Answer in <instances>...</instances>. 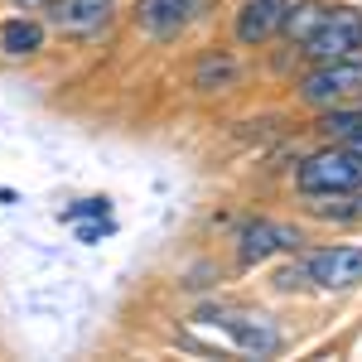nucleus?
I'll return each mask as SVG.
<instances>
[{
  "label": "nucleus",
  "instance_id": "1",
  "mask_svg": "<svg viewBox=\"0 0 362 362\" xmlns=\"http://www.w3.org/2000/svg\"><path fill=\"white\" fill-rule=\"evenodd\" d=\"M198 324H213L218 334H227L242 353L251 358H271L280 353V329L271 314H261V309H232V305H213L198 314Z\"/></svg>",
  "mask_w": 362,
  "mask_h": 362
},
{
  "label": "nucleus",
  "instance_id": "2",
  "mask_svg": "<svg viewBox=\"0 0 362 362\" xmlns=\"http://www.w3.org/2000/svg\"><path fill=\"white\" fill-rule=\"evenodd\" d=\"M295 184H300V194H353V189H362V150L334 145V150L309 155L295 174Z\"/></svg>",
  "mask_w": 362,
  "mask_h": 362
},
{
  "label": "nucleus",
  "instance_id": "3",
  "mask_svg": "<svg viewBox=\"0 0 362 362\" xmlns=\"http://www.w3.org/2000/svg\"><path fill=\"white\" fill-rule=\"evenodd\" d=\"M314 63H329V58H358L362 54V10L358 5H329L324 25L300 44Z\"/></svg>",
  "mask_w": 362,
  "mask_h": 362
},
{
  "label": "nucleus",
  "instance_id": "4",
  "mask_svg": "<svg viewBox=\"0 0 362 362\" xmlns=\"http://www.w3.org/2000/svg\"><path fill=\"white\" fill-rule=\"evenodd\" d=\"M213 10V0H140L136 5V25L150 39H179L189 25H198Z\"/></svg>",
  "mask_w": 362,
  "mask_h": 362
},
{
  "label": "nucleus",
  "instance_id": "5",
  "mask_svg": "<svg viewBox=\"0 0 362 362\" xmlns=\"http://www.w3.org/2000/svg\"><path fill=\"white\" fill-rule=\"evenodd\" d=\"M353 92H362V63L358 58H329V63H319L305 83H300V97H305L309 107H329V102H343Z\"/></svg>",
  "mask_w": 362,
  "mask_h": 362
},
{
  "label": "nucleus",
  "instance_id": "6",
  "mask_svg": "<svg viewBox=\"0 0 362 362\" xmlns=\"http://www.w3.org/2000/svg\"><path fill=\"white\" fill-rule=\"evenodd\" d=\"M305 276L319 290H353L362 285V247H324L305 256Z\"/></svg>",
  "mask_w": 362,
  "mask_h": 362
},
{
  "label": "nucleus",
  "instance_id": "7",
  "mask_svg": "<svg viewBox=\"0 0 362 362\" xmlns=\"http://www.w3.org/2000/svg\"><path fill=\"white\" fill-rule=\"evenodd\" d=\"M305 242L295 227L285 223H271V218H256V223H247L242 232H237V261L242 266H261L266 256H276V251H295Z\"/></svg>",
  "mask_w": 362,
  "mask_h": 362
},
{
  "label": "nucleus",
  "instance_id": "8",
  "mask_svg": "<svg viewBox=\"0 0 362 362\" xmlns=\"http://www.w3.org/2000/svg\"><path fill=\"white\" fill-rule=\"evenodd\" d=\"M49 10V25L58 34H73V39H87V34H102L116 15V0H54L44 5Z\"/></svg>",
  "mask_w": 362,
  "mask_h": 362
},
{
  "label": "nucleus",
  "instance_id": "9",
  "mask_svg": "<svg viewBox=\"0 0 362 362\" xmlns=\"http://www.w3.org/2000/svg\"><path fill=\"white\" fill-rule=\"evenodd\" d=\"M285 10H290V0H247V5L237 10V39H242L247 49L266 44L271 34H280Z\"/></svg>",
  "mask_w": 362,
  "mask_h": 362
},
{
  "label": "nucleus",
  "instance_id": "10",
  "mask_svg": "<svg viewBox=\"0 0 362 362\" xmlns=\"http://www.w3.org/2000/svg\"><path fill=\"white\" fill-rule=\"evenodd\" d=\"M44 39H49V29L39 25V20L10 15V20L0 25V58H34L44 49Z\"/></svg>",
  "mask_w": 362,
  "mask_h": 362
},
{
  "label": "nucleus",
  "instance_id": "11",
  "mask_svg": "<svg viewBox=\"0 0 362 362\" xmlns=\"http://www.w3.org/2000/svg\"><path fill=\"white\" fill-rule=\"evenodd\" d=\"M237 78H242L237 58L208 54L203 63H198V73H194V87H198V92H227V87H237Z\"/></svg>",
  "mask_w": 362,
  "mask_h": 362
},
{
  "label": "nucleus",
  "instance_id": "12",
  "mask_svg": "<svg viewBox=\"0 0 362 362\" xmlns=\"http://www.w3.org/2000/svg\"><path fill=\"white\" fill-rule=\"evenodd\" d=\"M324 15H329V5H324V0H300V5H290V10H285V25H280V29H285L295 44H305L309 34L324 25Z\"/></svg>",
  "mask_w": 362,
  "mask_h": 362
},
{
  "label": "nucleus",
  "instance_id": "13",
  "mask_svg": "<svg viewBox=\"0 0 362 362\" xmlns=\"http://www.w3.org/2000/svg\"><path fill=\"white\" fill-rule=\"evenodd\" d=\"M319 131H324V140H348L353 131H362V107H353V112H329L324 121H319Z\"/></svg>",
  "mask_w": 362,
  "mask_h": 362
},
{
  "label": "nucleus",
  "instance_id": "14",
  "mask_svg": "<svg viewBox=\"0 0 362 362\" xmlns=\"http://www.w3.org/2000/svg\"><path fill=\"white\" fill-rule=\"evenodd\" d=\"M83 218H107V198H83L78 208L63 213V223H83Z\"/></svg>",
  "mask_w": 362,
  "mask_h": 362
},
{
  "label": "nucleus",
  "instance_id": "15",
  "mask_svg": "<svg viewBox=\"0 0 362 362\" xmlns=\"http://www.w3.org/2000/svg\"><path fill=\"white\" fill-rule=\"evenodd\" d=\"M305 266H285V271H276V290H295V285H305Z\"/></svg>",
  "mask_w": 362,
  "mask_h": 362
},
{
  "label": "nucleus",
  "instance_id": "16",
  "mask_svg": "<svg viewBox=\"0 0 362 362\" xmlns=\"http://www.w3.org/2000/svg\"><path fill=\"white\" fill-rule=\"evenodd\" d=\"M107 232H112V223H107V218H102V223H97V227H78V237H83L87 247H92L97 237H107Z\"/></svg>",
  "mask_w": 362,
  "mask_h": 362
},
{
  "label": "nucleus",
  "instance_id": "17",
  "mask_svg": "<svg viewBox=\"0 0 362 362\" xmlns=\"http://www.w3.org/2000/svg\"><path fill=\"white\" fill-rule=\"evenodd\" d=\"M348 223H362V189L348 194Z\"/></svg>",
  "mask_w": 362,
  "mask_h": 362
},
{
  "label": "nucleus",
  "instance_id": "18",
  "mask_svg": "<svg viewBox=\"0 0 362 362\" xmlns=\"http://www.w3.org/2000/svg\"><path fill=\"white\" fill-rule=\"evenodd\" d=\"M15 10H44V5H54V0H10Z\"/></svg>",
  "mask_w": 362,
  "mask_h": 362
},
{
  "label": "nucleus",
  "instance_id": "19",
  "mask_svg": "<svg viewBox=\"0 0 362 362\" xmlns=\"http://www.w3.org/2000/svg\"><path fill=\"white\" fill-rule=\"evenodd\" d=\"M338 145H348V150H362V131H353L348 140H338Z\"/></svg>",
  "mask_w": 362,
  "mask_h": 362
}]
</instances>
